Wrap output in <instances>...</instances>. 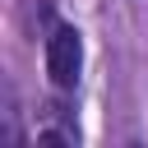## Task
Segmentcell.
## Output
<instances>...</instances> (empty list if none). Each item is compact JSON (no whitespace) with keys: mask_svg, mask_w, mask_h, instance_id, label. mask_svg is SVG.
<instances>
[{"mask_svg":"<svg viewBox=\"0 0 148 148\" xmlns=\"http://www.w3.org/2000/svg\"><path fill=\"white\" fill-rule=\"evenodd\" d=\"M79 69H83V42H79V32L69 23L51 28V37H46V74H51V83L56 88H74Z\"/></svg>","mask_w":148,"mask_h":148,"instance_id":"6da1fadb","label":"cell"}]
</instances>
